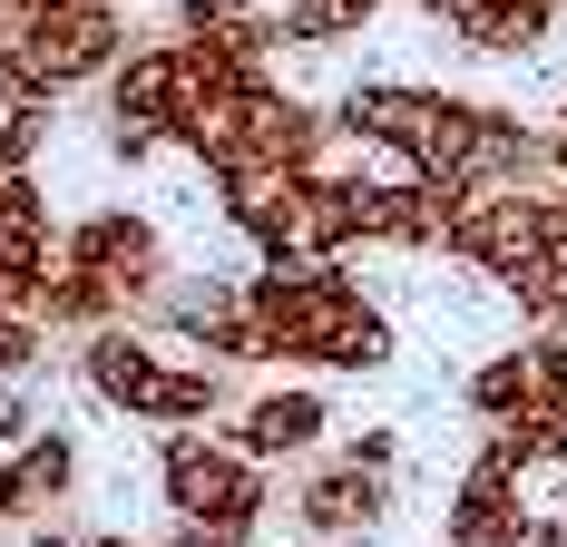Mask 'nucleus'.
<instances>
[{"label":"nucleus","instance_id":"ddd939ff","mask_svg":"<svg viewBox=\"0 0 567 547\" xmlns=\"http://www.w3.org/2000/svg\"><path fill=\"white\" fill-rule=\"evenodd\" d=\"M392 0H275V50H342L382 20Z\"/></svg>","mask_w":567,"mask_h":547},{"label":"nucleus","instance_id":"7ed1b4c3","mask_svg":"<svg viewBox=\"0 0 567 547\" xmlns=\"http://www.w3.org/2000/svg\"><path fill=\"white\" fill-rule=\"evenodd\" d=\"M392 469H401V440H392V431L342 440L333 460H313V469L293 479L284 518H293L313 547H352V538H372V528L392 518Z\"/></svg>","mask_w":567,"mask_h":547},{"label":"nucleus","instance_id":"f03ea898","mask_svg":"<svg viewBox=\"0 0 567 547\" xmlns=\"http://www.w3.org/2000/svg\"><path fill=\"white\" fill-rule=\"evenodd\" d=\"M157 489H167V547H255L265 528V460L235 450V431H157Z\"/></svg>","mask_w":567,"mask_h":547},{"label":"nucleus","instance_id":"f257e3e1","mask_svg":"<svg viewBox=\"0 0 567 547\" xmlns=\"http://www.w3.org/2000/svg\"><path fill=\"white\" fill-rule=\"evenodd\" d=\"M255 362H313V372H382L401 342L392 313L342 265H245Z\"/></svg>","mask_w":567,"mask_h":547},{"label":"nucleus","instance_id":"1a4fd4ad","mask_svg":"<svg viewBox=\"0 0 567 547\" xmlns=\"http://www.w3.org/2000/svg\"><path fill=\"white\" fill-rule=\"evenodd\" d=\"M235 450H255L265 469H284V460H313L323 450V431H333V401L313 382H265V391H245L235 401Z\"/></svg>","mask_w":567,"mask_h":547},{"label":"nucleus","instance_id":"2eb2a0df","mask_svg":"<svg viewBox=\"0 0 567 547\" xmlns=\"http://www.w3.org/2000/svg\"><path fill=\"white\" fill-rule=\"evenodd\" d=\"M538 547H567V508H558V518H548V528H538Z\"/></svg>","mask_w":567,"mask_h":547},{"label":"nucleus","instance_id":"dca6fc26","mask_svg":"<svg viewBox=\"0 0 567 547\" xmlns=\"http://www.w3.org/2000/svg\"><path fill=\"white\" fill-rule=\"evenodd\" d=\"M10 538H20V528H10V518H0V547H10Z\"/></svg>","mask_w":567,"mask_h":547},{"label":"nucleus","instance_id":"9d476101","mask_svg":"<svg viewBox=\"0 0 567 547\" xmlns=\"http://www.w3.org/2000/svg\"><path fill=\"white\" fill-rule=\"evenodd\" d=\"M69 498H79V440L40 421V431L0 460V518H10V528H30V518H59Z\"/></svg>","mask_w":567,"mask_h":547},{"label":"nucleus","instance_id":"20e7f679","mask_svg":"<svg viewBox=\"0 0 567 547\" xmlns=\"http://www.w3.org/2000/svg\"><path fill=\"white\" fill-rule=\"evenodd\" d=\"M470 411L489 431H538V421H567V332H528L518 323L509 342H489L470 362Z\"/></svg>","mask_w":567,"mask_h":547},{"label":"nucleus","instance_id":"0eeeda50","mask_svg":"<svg viewBox=\"0 0 567 547\" xmlns=\"http://www.w3.org/2000/svg\"><path fill=\"white\" fill-rule=\"evenodd\" d=\"M441 547H538V518H528V469H518L499 440H480V460L460 469L451 508H441Z\"/></svg>","mask_w":567,"mask_h":547},{"label":"nucleus","instance_id":"f8f14e48","mask_svg":"<svg viewBox=\"0 0 567 547\" xmlns=\"http://www.w3.org/2000/svg\"><path fill=\"white\" fill-rule=\"evenodd\" d=\"M50 303H40V274H0V382H30L40 362H50Z\"/></svg>","mask_w":567,"mask_h":547},{"label":"nucleus","instance_id":"423d86ee","mask_svg":"<svg viewBox=\"0 0 567 547\" xmlns=\"http://www.w3.org/2000/svg\"><path fill=\"white\" fill-rule=\"evenodd\" d=\"M20 50L40 69V89L69 99V89L109 79L117 59H127V20H117V0H40L30 30H20Z\"/></svg>","mask_w":567,"mask_h":547},{"label":"nucleus","instance_id":"39448f33","mask_svg":"<svg viewBox=\"0 0 567 547\" xmlns=\"http://www.w3.org/2000/svg\"><path fill=\"white\" fill-rule=\"evenodd\" d=\"M558 245H567V196H460L451 235H441V255L489 283H509L518 265H538Z\"/></svg>","mask_w":567,"mask_h":547},{"label":"nucleus","instance_id":"6e6552de","mask_svg":"<svg viewBox=\"0 0 567 547\" xmlns=\"http://www.w3.org/2000/svg\"><path fill=\"white\" fill-rule=\"evenodd\" d=\"M167 362H176V342L157 323H99V332H79V382H89V401H109L117 421H157V391H167Z\"/></svg>","mask_w":567,"mask_h":547},{"label":"nucleus","instance_id":"9b49d317","mask_svg":"<svg viewBox=\"0 0 567 547\" xmlns=\"http://www.w3.org/2000/svg\"><path fill=\"white\" fill-rule=\"evenodd\" d=\"M59 255V216L30 166H0V274H40Z\"/></svg>","mask_w":567,"mask_h":547},{"label":"nucleus","instance_id":"4468645a","mask_svg":"<svg viewBox=\"0 0 567 547\" xmlns=\"http://www.w3.org/2000/svg\"><path fill=\"white\" fill-rule=\"evenodd\" d=\"M30 431H40V411H30V391H10V382H0V440L20 450Z\"/></svg>","mask_w":567,"mask_h":547}]
</instances>
